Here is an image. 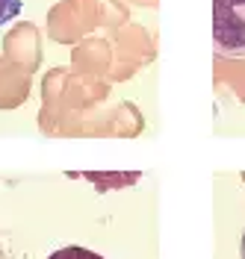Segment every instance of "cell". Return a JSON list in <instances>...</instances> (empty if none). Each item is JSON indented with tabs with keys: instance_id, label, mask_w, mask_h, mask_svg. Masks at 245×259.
Listing matches in <instances>:
<instances>
[{
	"instance_id": "6da1fadb",
	"label": "cell",
	"mask_w": 245,
	"mask_h": 259,
	"mask_svg": "<svg viewBox=\"0 0 245 259\" xmlns=\"http://www.w3.org/2000/svg\"><path fill=\"white\" fill-rule=\"evenodd\" d=\"M213 48L219 56L245 59V0H213Z\"/></svg>"
},
{
	"instance_id": "7a4b0ae2",
	"label": "cell",
	"mask_w": 245,
	"mask_h": 259,
	"mask_svg": "<svg viewBox=\"0 0 245 259\" xmlns=\"http://www.w3.org/2000/svg\"><path fill=\"white\" fill-rule=\"evenodd\" d=\"M48 259H103V256L95 253V250H86V247H77V244H68V247L53 250Z\"/></svg>"
},
{
	"instance_id": "3957f363",
	"label": "cell",
	"mask_w": 245,
	"mask_h": 259,
	"mask_svg": "<svg viewBox=\"0 0 245 259\" xmlns=\"http://www.w3.org/2000/svg\"><path fill=\"white\" fill-rule=\"evenodd\" d=\"M21 15V0H0V27Z\"/></svg>"
},
{
	"instance_id": "277c9868",
	"label": "cell",
	"mask_w": 245,
	"mask_h": 259,
	"mask_svg": "<svg viewBox=\"0 0 245 259\" xmlns=\"http://www.w3.org/2000/svg\"><path fill=\"white\" fill-rule=\"evenodd\" d=\"M239 256L245 259V233H242V247H239Z\"/></svg>"
}]
</instances>
